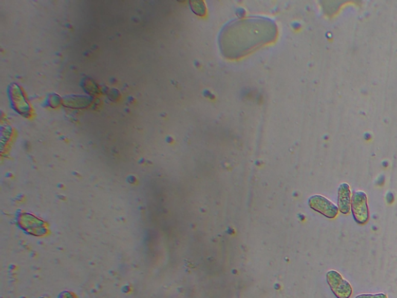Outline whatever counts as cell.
<instances>
[{
    "label": "cell",
    "mask_w": 397,
    "mask_h": 298,
    "mask_svg": "<svg viewBox=\"0 0 397 298\" xmlns=\"http://www.w3.org/2000/svg\"><path fill=\"white\" fill-rule=\"evenodd\" d=\"M351 210L354 220L364 225L369 219L367 195L364 191H355L351 197Z\"/></svg>",
    "instance_id": "1"
},
{
    "label": "cell",
    "mask_w": 397,
    "mask_h": 298,
    "mask_svg": "<svg viewBox=\"0 0 397 298\" xmlns=\"http://www.w3.org/2000/svg\"><path fill=\"white\" fill-rule=\"evenodd\" d=\"M326 277L328 285L337 298H349L351 296L353 290L351 284L338 272L330 270Z\"/></svg>",
    "instance_id": "2"
},
{
    "label": "cell",
    "mask_w": 397,
    "mask_h": 298,
    "mask_svg": "<svg viewBox=\"0 0 397 298\" xmlns=\"http://www.w3.org/2000/svg\"><path fill=\"white\" fill-rule=\"evenodd\" d=\"M308 204L311 209L323 214L328 218H335L338 214L339 209L337 205L323 196H312L309 199Z\"/></svg>",
    "instance_id": "3"
},
{
    "label": "cell",
    "mask_w": 397,
    "mask_h": 298,
    "mask_svg": "<svg viewBox=\"0 0 397 298\" xmlns=\"http://www.w3.org/2000/svg\"><path fill=\"white\" fill-rule=\"evenodd\" d=\"M337 208L344 214H348L351 211V193L348 183L341 184L337 191Z\"/></svg>",
    "instance_id": "4"
},
{
    "label": "cell",
    "mask_w": 397,
    "mask_h": 298,
    "mask_svg": "<svg viewBox=\"0 0 397 298\" xmlns=\"http://www.w3.org/2000/svg\"><path fill=\"white\" fill-rule=\"evenodd\" d=\"M355 298H388L385 293H377V294H360Z\"/></svg>",
    "instance_id": "5"
}]
</instances>
